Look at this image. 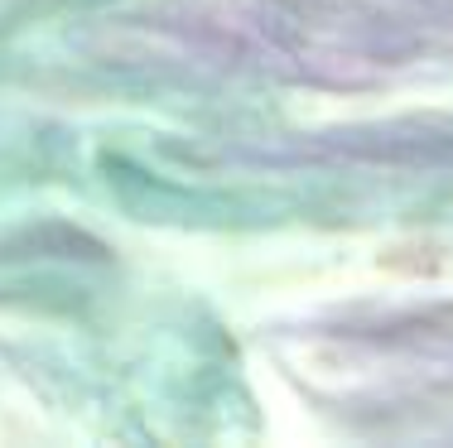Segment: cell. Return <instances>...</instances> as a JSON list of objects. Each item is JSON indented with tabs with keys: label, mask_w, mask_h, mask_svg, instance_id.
<instances>
[{
	"label": "cell",
	"mask_w": 453,
	"mask_h": 448,
	"mask_svg": "<svg viewBox=\"0 0 453 448\" xmlns=\"http://www.w3.org/2000/svg\"><path fill=\"white\" fill-rule=\"evenodd\" d=\"M232 72L372 82L453 58V0H174L145 19Z\"/></svg>",
	"instance_id": "6da1fadb"
}]
</instances>
